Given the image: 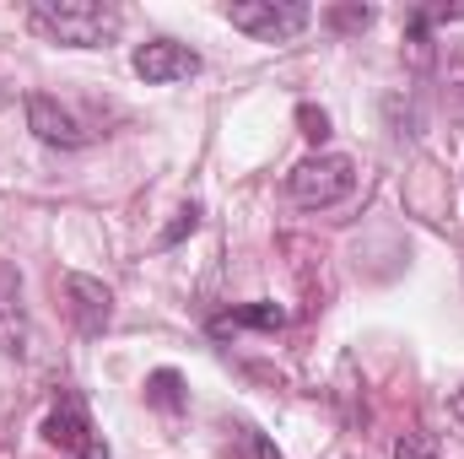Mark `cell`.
I'll return each instance as SVG.
<instances>
[{
    "label": "cell",
    "instance_id": "cell-1",
    "mask_svg": "<svg viewBox=\"0 0 464 459\" xmlns=\"http://www.w3.org/2000/svg\"><path fill=\"white\" fill-rule=\"evenodd\" d=\"M119 16L114 5L103 0H33L27 5V27L49 44H65V49H103L119 38Z\"/></svg>",
    "mask_w": 464,
    "mask_h": 459
},
{
    "label": "cell",
    "instance_id": "cell-2",
    "mask_svg": "<svg viewBox=\"0 0 464 459\" xmlns=\"http://www.w3.org/2000/svg\"><path fill=\"white\" fill-rule=\"evenodd\" d=\"M356 190V162L341 151H319V157H303L292 173H286V195L308 211H324L335 200H346Z\"/></svg>",
    "mask_w": 464,
    "mask_h": 459
},
{
    "label": "cell",
    "instance_id": "cell-3",
    "mask_svg": "<svg viewBox=\"0 0 464 459\" xmlns=\"http://www.w3.org/2000/svg\"><path fill=\"white\" fill-rule=\"evenodd\" d=\"M227 22L237 33L259 38V44H286V38H297L314 22V11L297 5V0H232Z\"/></svg>",
    "mask_w": 464,
    "mask_h": 459
},
{
    "label": "cell",
    "instance_id": "cell-4",
    "mask_svg": "<svg viewBox=\"0 0 464 459\" xmlns=\"http://www.w3.org/2000/svg\"><path fill=\"white\" fill-rule=\"evenodd\" d=\"M38 433H44L54 449H65V454H76V459H109V444L92 433V416H87L82 395H71V389H60V400H54V411L44 416Z\"/></svg>",
    "mask_w": 464,
    "mask_h": 459
},
{
    "label": "cell",
    "instance_id": "cell-5",
    "mask_svg": "<svg viewBox=\"0 0 464 459\" xmlns=\"http://www.w3.org/2000/svg\"><path fill=\"white\" fill-rule=\"evenodd\" d=\"M135 76L151 82V87H173V82H189L200 76V54L179 38H146L135 49Z\"/></svg>",
    "mask_w": 464,
    "mask_h": 459
},
{
    "label": "cell",
    "instance_id": "cell-6",
    "mask_svg": "<svg viewBox=\"0 0 464 459\" xmlns=\"http://www.w3.org/2000/svg\"><path fill=\"white\" fill-rule=\"evenodd\" d=\"M60 287H65V308H71V325H76L82 336H103V330L114 325V292H109L98 276H82V270H71Z\"/></svg>",
    "mask_w": 464,
    "mask_h": 459
},
{
    "label": "cell",
    "instance_id": "cell-7",
    "mask_svg": "<svg viewBox=\"0 0 464 459\" xmlns=\"http://www.w3.org/2000/svg\"><path fill=\"white\" fill-rule=\"evenodd\" d=\"M27 130H33L44 146H60V151H76V146L92 141V130H87L82 119L71 114V109H60L54 98H44V93L27 98Z\"/></svg>",
    "mask_w": 464,
    "mask_h": 459
},
{
    "label": "cell",
    "instance_id": "cell-8",
    "mask_svg": "<svg viewBox=\"0 0 464 459\" xmlns=\"http://www.w3.org/2000/svg\"><path fill=\"white\" fill-rule=\"evenodd\" d=\"M0 351H27V308H22V270L0 259Z\"/></svg>",
    "mask_w": 464,
    "mask_h": 459
},
{
    "label": "cell",
    "instance_id": "cell-9",
    "mask_svg": "<svg viewBox=\"0 0 464 459\" xmlns=\"http://www.w3.org/2000/svg\"><path fill=\"white\" fill-rule=\"evenodd\" d=\"M281 325H286V308H281V303H243V308L222 314L211 330L227 336V330H281Z\"/></svg>",
    "mask_w": 464,
    "mask_h": 459
},
{
    "label": "cell",
    "instance_id": "cell-10",
    "mask_svg": "<svg viewBox=\"0 0 464 459\" xmlns=\"http://www.w3.org/2000/svg\"><path fill=\"white\" fill-rule=\"evenodd\" d=\"M146 400H151L157 411H168V416H179V411L189 405V389H184V373H173V367H157V373L146 378Z\"/></svg>",
    "mask_w": 464,
    "mask_h": 459
},
{
    "label": "cell",
    "instance_id": "cell-11",
    "mask_svg": "<svg viewBox=\"0 0 464 459\" xmlns=\"http://www.w3.org/2000/svg\"><path fill=\"white\" fill-rule=\"evenodd\" d=\"M237 449H243L237 459H281L276 454V444H270L259 427H248V422H237Z\"/></svg>",
    "mask_w": 464,
    "mask_h": 459
},
{
    "label": "cell",
    "instance_id": "cell-12",
    "mask_svg": "<svg viewBox=\"0 0 464 459\" xmlns=\"http://www.w3.org/2000/svg\"><path fill=\"white\" fill-rule=\"evenodd\" d=\"M367 22H372L367 5H335V11H330V27H341V33H362Z\"/></svg>",
    "mask_w": 464,
    "mask_h": 459
},
{
    "label": "cell",
    "instance_id": "cell-13",
    "mask_svg": "<svg viewBox=\"0 0 464 459\" xmlns=\"http://www.w3.org/2000/svg\"><path fill=\"white\" fill-rule=\"evenodd\" d=\"M394 459H438V449H432L427 433H405V438L394 444Z\"/></svg>",
    "mask_w": 464,
    "mask_h": 459
},
{
    "label": "cell",
    "instance_id": "cell-14",
    "mask_svg": "<svg viewBox=\"0 0 464 459\" xmlns=\"http://www.w3.org/2000/svg\"><path fill=\"white\" fill-rule=\"evenodd\" d=\"M195 228H200V206H184V211H179V222L162 232V249H168V243H179L184 232H195Z\"/></svg>",
    "mask_w": 464,
    "mask_h": 459
},
{
    "label": "cell",
    "instance_id": "cell-15",
    "mask_svg": "<svg viewBox=\"0 0 464 459\" xmlns=\"http://www.w3.org/2000/svg\"><path fill=\"white\" fill-rule=\"evenodd\" d=\"M297 119H303V135L308 141H324L330 135V114L324 109H297Z\"/></svg>",
    "mask_w": 464,
    "mask_h": 459
},
{
    "label": "cell",
    "instance_id": "cell-16",
    "mask_svg": "<svg viewBox=\"0 0 464 459\" xmlns=\"http://www.w3.org/2000/svg\"><path fill=\"white\" fill-rule=\"evenodd\" d=\"M449 411H454V422H459V427H464V389H459V395H454V400H449Z\"/></svg>",
    "mask_w": 464,
    "mask_h": 459
}]
</instances>
